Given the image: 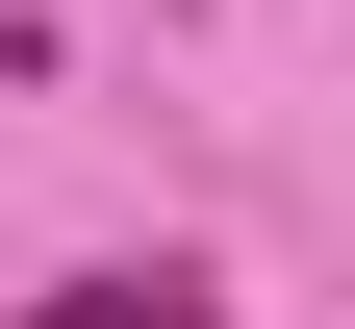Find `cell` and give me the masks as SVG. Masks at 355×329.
<instances>
[{"mask_svg": "<svg viewBox=\"0 0 355 329\" xmlns=\"http://www.w3.org/2000/svg\"><path fill=\"white\" fill-rule=\"evenodd\" d=\"M26 329H203V278H178V254H102V278H51Z\"/></svg>", "mask_w": 355, "mask_h": 329, "instance_id": "obj_1", "label": "cell"}]
</instances>
